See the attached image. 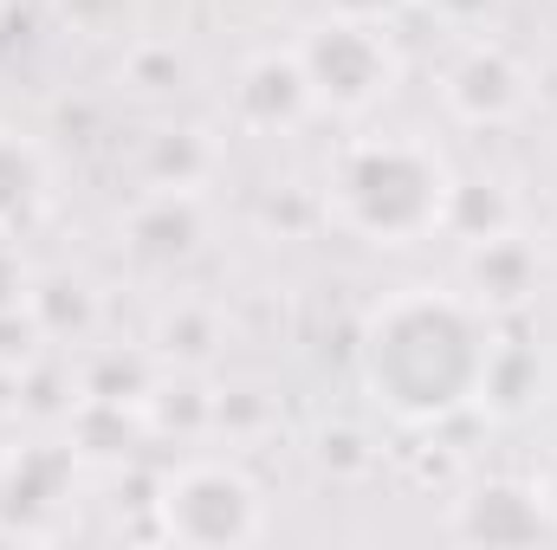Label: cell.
<instances>
[{"mask_svg": "<svg viewBox=\"0 0 557 550\" xmlns=\"http://www.w3.org/2000/svg\"><path fill=\"white\" fill-rule=\"evenodd\" d=\"M486 350H493V317L467 291L409 285L370 311L357 363L383 414L409 427H434L467 402H480Z\"/></svg>", "mask_w": 557, "mask_h": 550, "instance_id": "obj_1", "label": "cell"}, {"mask_svg": "<svg viewBox=\"0 0 557 550\" xmlns=\"http://www.w3.org/2000/svg\"><path fill=\"white\" fill-rule=\"evenodd\" d=\"M447 162L416 137H363L331 168V214L357 240L409 247L421 234H441L447 214Z\"/></svg>", "mask_w": 557, "mask_h": 550, "instance_id": "obj_2", "label": "cell"}, {"mask_svg": "<svg viewBox=\"0 0 557 550\" xmlns=\"http://www.w3.org/2000/svg\"><path fill=\"white\" fill-rule=\"evenodd\" d=\"M156 525L169 545L240 550L267 538V499L234 460H188L156 486Z\"/></svg>", "mask_w": 557, "mask_h": 550, "instance_id": "obj_3", "label": "cell"}, {"mask_svg": "<svg viewBox=\"0 0 557 550\" xmlns=\"http://www.w3.org/2000/svg\"><path fill=\"white\" fill-rule=\"evenodd\" d=\"M298 65H305V85H311V104L318 111H337V117H363L376 111L389 91H396V46L383 39L376 20H350V13H331L318 20L298 46Z\"/></svg>", "mask_w": 557, "mask_h": 550, "instance_id": "obj_4", "label": "cell"}, {"mask_svg": "<svg viewBox=\"0 0 557 550\" xmlns=\"http://www.w3.org/2000/svg\"><path fill=\"white\" fill-rule=\"evenodd\" d=\"M441 98H447V111H454L460 124H506V117L525 111V65H519L506 46L480 39V46H467V52L447 65Z\"/></svg>", "mask_w": 557, "mask_h": 550, "instance_id": "obj_5", "label": "cell"}, {"mask_svg": "<svg viewBox=\"0 0 557 550\" xmlns=\"http://www.w3.org/2000/svg\"><path fill=\"white\" fill-rule=\"evenodd\" d=\"M545 532H552V512H545L539 486H519V479H486L454 512L460 545H539Z\"/></svg>", "mask_w": 557, "mask_h": 550, "instance_id": "obj_6", "label": "cell"}, {"mask_svg": "<svg viewBox=\"0 0 557 550\" xmlns=\"http://www.w3.org/2000/svg\"><path fill=\"white\" fill-rule=\"evenodd\" d=\"M467 298L493 317V311H519L532 291H539V247L525 240V234H512V227H499V234H486V240H467Z\"/></svg>", "mask_w": 557, "mask_h": 550, "instance_id": "obj_7", "label": "cell"}, {"mask_svg": "<svg viewBox=\"0 0 557 550\" xmlns=\"http://www.w3.org/2000/svg\"><path fill=\"white\" fill-rule=\"evenodd\" d=\"M234 111L253 130H292L298 117H311L318 104H311L298 52H260V59H247L240 85H234Z\"/></svg>", "mask_w": 557, "mask_h": 550, "instance_id": "obj_8", "label": "cell"}, {"mask_svg": "<svg viewBox=\"0 0 557 550\" xmlns=\"http://www.w3.org/2000/svg\"><path fill=\"white\" fill-rule=\"evenodd\" d=\"M124 234H131V253H137V260H149V266H175V260H188V253L201 247L208 221H201L195 188H156L149 201L131 208Z\"/></svg>", "mask_w": 557, "mask_h": 550, "instance_id": "obj_9", "label": "cell"}, {"mask_svg": "<svg viewBox=\"0 0 557 550\" xmlns=\"http://www.w3.org/2000/svg\"><path fill=\"white\" fill-rule=\"evenodd\" d=\"M46 195H52V168H46L39 142L20 130H0V240H20L39 221Z\"/></svg>", "mask_w": 557, "mask_h": 550, "instance_id": "obj_10", "label": "cell"}, {"mask_svg": "<svg viewBox=\"0 0 557 550\" xmlns=\"http://www.w3.org/2000/svg\"><path fill=\"white\" fill-rule=\"evenodd\" d=\"M480 402L493 414H519L539 402V350L519 337H493L486 350V376H480Z\"/></svg>", "mask_w": 557, "mask_h": 550, "instance_id": "obj_11", "label": "cell"}, {"mask_svg": "<svg viewBox=\"0 0 557 550\" xmlns=\"http://www.w3.org/2000/svg\"><path fill=\"white\" fill-rule=\"evenodd\" d=\"M512 227V201L493 188V182H454L447 188V214H441V234H460V240H486Z\"/></svg>", "mask_w": 557, "mask_h": 550, "instance_id": "obj_12", "label": "cell"}, {"mask_svg": "<svg viewBox=\"0 0 557 550\" xmlns=\"http://www.w3.org/2000/svg\"><path fill=\"white\" fill-rule=\"evenodd\" d=\"M26 311H33L52 337H85L91 317H98V304H91V291H85L78 278H39V285L26 291Z\"/></svg>", "mask_w": 557, "mask_h": 550, "instance_id": "obj_13", "label": "cell"}, {"mask_svg": "<svg viewBox=\"0 0 557 550\" xmlns=\"http://www.w3.org/2000/svg\"><path fill=\"white\" fill-rule=\"evenodd\" d=\"M201 175H208V142L195 130L156 137V149H149V182L156 188H201Z\"/></svg>", "mask_w": 557, "mask_h": 550, "instance_id": "obj_14", "label": "cell"}, {"mask_svg": "<svg viewBox=\"0 0 557 550\" xmlns=\"http://www.w3.org/2000/svg\"><path fill=\"white\" fill-rule=\"evenodd\" d=\"M162 350L182 357V363H208V350H214V317L195 311V304H175V311L162 317Z\"/></svg>", "mask_w": 557, "mask_h": 550, "instance_id": "obj_15", "label": "cell"}, {"mask_svg": "<svg viewBox=\"0 0 557 550\" xmlns=\"http://www.w3.org/2000/svg\"><path fill=\"white\" fill-rule=\"evenodd\" d=\"M124 7H131V0H65V20H72L78 33H91V39H111V33L124 26Z\"/></svg>", "mask_w": 557, "mask_h": 550, "instance_id": "obj_16", "label": "cell"}, {"mask_svg": "<svg viewBox=\"0 0 557 550\" xmlns=\"http://www.w3.org/2000/svg\"><path fill=\"white\" fill-rule=\"evenodd\" d=\"M26 273H20V253H13V240H0V311H20L26 304Z\"/></svg>", "mask_w": 557, "mask_h": 550, "instance_id": "obj_17", "label": "cell"}, {"mask_svg": "<svg viewBox=\"0 0 557 550\" xmlns=\"http://www.w3.org/2000/svg\"><path fill=\"white\" fill-rule=\"evenodd\" d=\"M539 499H545V512H552V525H557V466L545 473V486H539Z\"/></svg>", "mask_w": 557, "mask_h": 550, "instance_id": "obj_18", "label": "cell"}]
</instances>
